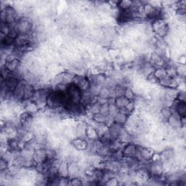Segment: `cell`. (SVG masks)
<instances>
[{"label": "cell", "instance_id": "1", "mask_svg": "<svg viewBox=\"0 0 186 186\" xmlns=\"http://www.w3.org/2000/svg\"><path fill=\"white\" fill-rule=\"evenodd\" d=\"M136 152H137V148H136L135 145L133 144H129L123 150L122 155L128 158H131L135 156Z\"/></svg>", "mask_w": 186, "mask_h": 186}, {"label": "cell", "instance_id": "2", "mask_svg": "<svg viewBox=\"0 0 186 186\" xmlns=\"http://www.w3.org/2000/svg\"><path fill=\"white\" fill-rule=\"evenodd\" d=\"M176 110L180 117L185 118L186 114L185 102H180V101H179V103L176 106Z\"/></svg>", "mask_w": 186, "mask_h": 186}, {"label": "cell", "instance_id": "3", "mask_svg": "<svg viewBox=\"0 0 186 186\" xmlns=\"http://www.w3.org/2000/svg\"><path fill=\"white\" fill-rule=\"evenodd\" d=\"M127 116L126 114L119 111L118 112V113L116 114L115 117H114V121H115V122L121 125L122 124H124L127 121Z\"/></svg>", "mask_w": 186, "mask_h": 186}, {"label": "cell", "instance_id": "4", "mask_svg": "<svg viewBox=\"0 0 186 186\" xmlns=\"http://www.w3.org/2000/svg\"><path fill=\"white\" fill-rule=\"evenodd\" d=\"M98 95H99V97H100V98L105 99V100H108V98L110 97V91L109 90V89L107 87L101 88V89L100 90V91H99Z\"/></svg>", "mask_w": 186, "mask_h": 186}, {"label": "cell", "instance_id": "5", "mask_svg": "<svg viewBox=\"0 0 186 186\" xmlns=\"http://www.w3.org/2000/svg\"><path fill=\"white\" fill-rule=\"evenodd\" d=\"M154 74L155 77L156 78V79H161L164 78V77L167 76V70L163 69H157L156 71H155L154 72Z\"/></svg>", "mask_w": 186, "mask_h": 186}, {"label": "cell", "instance_id": "6", "mask_svg": "<svg viewBox=\"0 0 186 186\" xmlns=\"http://www.w3.org/2000/svg\"><path fill=\"white\" fill-rule=\"evenodd\" d=\"M94 119H95V120L97 122L100 123V124H103V123L106 122L107 120L106 116H105L103 114L100 113L95 114V116H94Z\"/></svg>", "mask_w": 186, "mask_h": 186}, {"label": "cell", "instance_id": "7", "mask_svg": "<svg viewBox=\"0 0 186 186\" xmlns=\"http://www.w3.org/2000/svg\"><path fill=\"white\" fill-rule=\"evenodd\" d=\"M161 114L163 116V117L164 119H169L171 116L172 115V111H171L170 109L168 108H164L163 109L161 110Z\"/></svg>", "mask_w": 186, "mask_h": 186}, {"label": "cell", "instance_id": "8", "mask_svg": "<svg viewBox=\"0 0 186 186\" xmlns=\"http://www.w3.org/2000/svg\"><path fill=\"white\" fill-rule=\"evenodd\" d=\"M71 181H72V183H71V184L72 185H82V182L80 181L79 180H78V179H73V180H71Z\"/></svg>", "mask_w": 186, "mask_h": 186}]
</instances>
